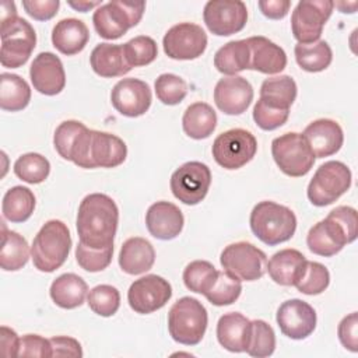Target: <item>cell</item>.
<instances>
[{
	"instance_id": "6da1fadb",
	"label": "cell",
	"mask_w": 358,
	"mask_h": 358,
	"mask_svg": "<svg viewBox=\"0 0 358 358\" xmlns=\"http://www.w3.org/2000/svg\"><path fill=\"white\" fill-rule=\"evenodd\" d=\"M119 224V208L112 197L91 193L78 207L76 227L80 242L94 249L113 246Z\"/></svg>"
},
{
	"instance_id": "7a4b0ae2",
	"label": "cell",
	"mask_w": 358,
	"mask_h": 358,
	"mask_svg": "<svg viewBox=\"0 0 358 358\" xmlns=\"http://www.w3.org/2000/svg\"><path fill=\"white\" fill-rule=\"evenodd\" d=\"M357 234V210L350 206H338L309 229L306 245L312 253L330 257L337 255L345 245L354 242Z\"/></svg>"
},
{
	"instance_id": "3957f363",
	"label": "cell",
	"mask_w": 358,
	"mask_h": 358,
	"mask_svg": "<svg viewBox=\"0 0 358 358\" xmlns=\"http://www.w3.org/2000/svg\"><path fill=\"white\" fill-rule=\"evenodd\" d=\"M249 224L257 239L268 246H275L294 236L296 217L287 206L264 200L253 207Z\"/></svg>"
},
{
	"instance_id": "277c9868",
	"label": "cell",
	"mask_w": 358,
	"mask_h": 358,
	"mask_svg": "<svg viewBox=\"0 0 358 358\" xmlns=\"http://www.w3.org/2000/svg\"><path fill=\"white\" fill-rule=\"evenodd\" d=\"M70 249L71 236L67 225L60 220H49L34 238L31 257L39 271L52 273L64 264Z\"/></svg>"
},
{
	"instance_id": "5b68a950",
	"label": "cell",
	"mask_w": 358,
	"mask_h": 358,
	"mask_svg": "<svg viewBox=\"0 0 358 358\" xmlns=\"http://www.w3.org/2000/svg\"><path fill=\"white\" fill-rule=\"evenodd\" d=\"M208 316L203 303L192 296L178 299L168 313L171 337L183 345H196L204 337Z\"/></svg>"
},
{
	"instance_id": "8992f818",
	"label": "cell",
	"mask_w": 358,
	"mask_h": 358,
	"mask_svg": "<svg viewBox=\"0 0 358 358\" xmlns=\"http://www.w3.org/2000/svg\"><path fill=\"white\" fill-rule=\"evenodd\" d=\"M144 10V1L115 0L105 3L94 11V28L103 39H119L140 22Z\"/></svg>"
},
{
	"instance_id": "52a82bcc",
	"label": "cell",
	"mask_w": 358,
	"mask_h": 358,
	"mask_svg": "<svg viewBox=\"0 0 358 358\" xmlns=\"http://www.w3.org/2000/svg\"><path fill=\"white\" fill-rule=\"evenodd\" d=\"M352 175L350 168L340 161L322 164L308 185V199L316 207L333 204L351 186Z\"/></svg>"
},
{
	"instance_id": "ba28073f",
	"label": "cell",
	"mask_w": 358,
	"mask_h": 358,
	"mask_svg": "<svg viewBox=\"0 0 358 358\" xmlns=\"http://www.w3.org/2000/svg\"><path fill=\"white\" fill-rule=\"evenodd\" d=\"M271 155L280 171L288 176L306 175L313 164L315 155L302 133H284L271 141Z\"/></svg>"
},
{
	"instance_id": "9c48e42d",
	"label": "cell",
	"mask_w": 358,
	"mask_h": 358,
	"mask_svg": "<svg viewBox=\"0 0 358 358\" xmlns=\"http://www.w3.org/2000/svg\"><path fill=\"white\" fill-rule=\"evenodd\" d=\"M257 151L256 137L245 129H231L221 133L213 143V157L224 169H239L253 159Z\"/></svg>"
},
{
	"instance_id": "30bf717a",
	"label": "cell",
	"mask_w": 358,
	"mask_h": 358,
	"mask_svg": "<svg viewBox=\"0 0 358 358\" xmlns=\"http://www.w3.org/2000/svg\"><path fill=\"white\" fill-rule=\"evenodd\" d=\"M35 45L36 34L27 20L18 17L6 27H1V66L8 69L21 67L28 62Z\"/></svg>"
},
{
	"instance_id": "8fae6325",
	"label": "cell",
	"mask_w": 358,
	"mask_h": 358,
	"mask_svg": "<svg viewBox=\"0 0 358 358\" xmlns=\"http://www.w3.org/2000/svg\"><path fill=\"white\" fill-rule=\"evenodd\" d=\"M220 263L225 271L238 277L241 281H256L266 273L267 257L253 243L235 242L221 252Z\"/></svg>"
},
{
	"instance_id": "7c38bea8",
	"label": "cell",
	"mask_w": 358,
	"mask_h": 358,
	"mask_svg": "<svg viewBox=\"0 0 358 358\" xmlns=\"http://www.w3.org/2000/svg\"><path fill=\"white\" fill-rule=\"evenodd\" d=\"M330 0H302L291 15V29L298 43H313L319 41L323 27L333 13Z\"/></svg>"
},
{
	"instance_id": "4fadbf2b",
	"label": "cell",
	"mask_w": 358,
	"mask_h": 358,
	"mask_svg": "<svg viewBox=\"0 0 358 358\" xmlns=\"http://www.w3.org/2000/svg\"><path fill=\"white\" fill-rule=\"evenodd\" d=\"M211 185L210 168L199 161H189L180 165L171 176L172 194L187 206L199 204Z\"/></svg>"
},
{
	"instance_id": "5bb4252c",
	"label": "cell",
	"mask_w": 358,
	"mask_h": 358,
	"mask_svg": "<svg viewBox=\"0 0 358 358\" xmlns=\"http://www.w3.org/2000/svg\"><path fill=\"white\" fill-rule=\"evenodd\" d=\"M92 130L78 120H64L62 122L53 136V145L59 155L71 161L80 168L90 169L88 155L91 145Z\"/></svg>"
},
{
	"instance_id": "9a60e30c",
	"label": "cell",
	"mask_w": 358,
	"mask_h": 358,
	"mask_svg": "<svg viewBox=\"0 0 358 358\" xmlns=\"http://www.w3.org/2000/svg\"><path fill=\"white\" fill-rule=\"evenodd\" d=\"M164 52L175 60H193L200 57L207 48L204 29L193 22H180L171 27L162 39Z\"/></svg>"
},
{
	"instance_id": "2e32d148",
	"label": "cell",
	"mask_w": 358,
	"mask_h": 358,
	"mask_svg": "<svg viewBox=\"0 0 358 358\" xmlns=\"http://www.w3.org/2000/svg\"><path fill=\"white\" fill-rule=\"evenodd\" d=\"M203 20L211 34L229 36L245 28L248 8L241 0H210L204 6Z\"/></svg>"
},
{
	"instance_id": "e0dca14e",
	"label": "cell",
	"mask_w": 358,
	"mask_h": 358,
	"mask_svg": "<svg viewBox=\"0 0 358 358\" xmlns=\"http://www.w3.org/2000/svg\"><path fill=\"white\" fill-rule=\"evenodd\" d=\"M171 296V284L157 274H147L136 280L127 291V302L130 308L140 315H148L164 308Z\"/></svg>"
},
{
	"instance_id": "ac0fdd59",
	"label": "cell",
	"mask_w": 358,
	"mask_h": 358,
	"mask_svg": "<svg viewBox=\"0 0 358 358\" xmlns=\"http://www.w3.org/2000/svg\"><path fill=\"white\" fill-rule=\"evenodd\" d=\"M275 320L284 336L292 340H303L313 333L317 317L308 302L294 298L280 305Z\"/></svg>"
},
{
	"instance_id": "d6986e66",
	"label": "cell",
	"mask_w": 358,
	"mask_h": 358,
	"mask_svg": "<svg viewBox=\"0 0 358 358\" xmlns=\"http://www.w3.org/2000/svg\"><path fill=\"white\" fill-rule=\"evenodd\" d=\"M152 95L150 85L138 78H122L110 92L113 108L123 116L137 117L144 115L151 106Z\"/></svg>"
},
{
	"instance_id": "ffe728a7",
	"label": "cell",
	"mask_w": 358,
	"mask_h": 358,
	"mask_svg": "<svg viewBox=\"0 0 358 358\" xmlns=\"http://www.w3.org/2000/svg\"><path fill=\"white\" fill-rule=\"evenodd\" d=\"M34 88L48 96L57 95L66 85V73L62 60L52 52H41L29 67Z\"/></svg>"
},
{
	"instance_id": "44dd1931",
	"label": "cell",
	"mask_w": 358,
	"mask_h": 358,
	"mask_svg": "<svg viewBox=\"0 0 358 358\" xmlns=\"http://www.w3.org/2000/svg\"><path fill=\"white\" fill-rule=\"evenodd\" d=\"M253 101L252 84L241 76L220 78L214 88V102L225 115L243 113Z\"/></svg>"
},
{
	"instance_id": "7402d4cb",
	"label": "cell",
	"mask_w": 358,
	"mask_h": 358,
	"mask_svg": "<svg viewBox=\"0 0 358 358\" xmlns=\"http://www.w3.org/2000/svg\"><path fill=\"white\" fill-rule=\"evenodd\" d=\"M302 136L308 141L315 158H324L336 154L343 143L344 133L341 126L333 119H316L310 122Z\"/></svg>"
},
{
	"instance_id": "603a6c76",
	"label": "cell",
	"mask_w": 358,
	"mask_h": 358,
	"mask_svg": "<svg viewBox=\"0 0 358 358\" xmlns=\"http://www.w3.org/2000/svg\"><path fill=\"white\" fill-rule=\"evenodd\" d=\"M185 218L178 206L171 201H157L145 213L148 232L161 241L176 238L183 229Z\"/></svg>"
},
{
	"instance_id": "cb8c5ba5",
	"label": "cell",
	"mask_w": 358,
	"mask_h": 358,
	"mask_svg": "<svg viewBox=\"0 0 358 358\" xmlns=\"http://www.w3.org/2000/svg\"><path fill=\"white\" fill-rule=\"evenodd\" d=\"M127 157L126 143L106 131L92 130L88 165L90 169L94 168H116L124 162Z\"/></svg>"
},
{
	"instance_id": "d4e9b609",
	"label": "cell",
	"mask_w": 358,
	"mask_h": 358,
	"mask_svg": "<svg viewBox=\"0 0 358 358\" xmlns=\"http://www.w3.org/2000/svg\"><path fill=\"white\" fill-rule=\"evenodd\" d=\"M250 49L249 69L263 74H278L287 66V55L281 46L266 36H250L246 39Z\"/></svg>"
},
{
	"instance_id": "484cf974",
	"label": "cell",
	"mask_w": 358,
	"mask_h": 358,
	"mask_svg": "<svg viewBox=\"0 0 358 358\" xmlns=\"http://www.w3.org/2000/svg\"><path fill=\"white\" fill-rule=\"evenodd\" d=\"M306 257L296 249H282L267 262L266 270L275 284L295 287L306 268Z\"/></svg>"
},
{
	"instance_id": "4316f807",
	"label": "cell",
	"mask_w": 358,
	"mask_h": 358,
	"mask_svg": "<svg viewBox=\"0 0 358 358\" xmlns=\"http://www.w3.org/2000/svg\"><path fill=\"white\" fill-rule=\"evenodd\" d=\"M250 324L246 316L239 312H228L218 319L217 340L231 352H243L248 348L250 337Z\"/></svg>"
},
{
	"instance_id": "83f0119b",
	"label": "cell",
	"mask_w": 358,
	"mask_h": 358,
	"mask_svg": "<svg viewBox=\"0 0 358 358\" xmlns=\"http://www.w3.org/2000/svg\"><path fill=\"white\" fill-rule=\"evenodd\" d=\"M154 246L145 238L133 236L123 242L119 252V266L126 274H143L154 266Z\"/></svg>"
},
{
	"instance_id": "f1b7e54d",
	"label": "cell",
	"mask_w": 358,
	"mask_h": 358,
	"mask_svg": "<svg viewBox=\"0 0 358 358\" xmlns=\"http://www.w3.org/2000/svg\"><path fill=\"white\" fill-rule=\"evenodd\" d=\"M90 39V31L81 20L63 18L52 31L53 46L66 56H74L80 53Z\"/></svg>"
},
{
	"instance_id": "f546056e",
	"label": "cell",
	"mask_w": 358,
	"mask_h": 358,
	"mask_svg": "<svg viewBox=\"0 0 358 358\" xmlns=\"http://www.w3.org/2000/svg\"><path fill=\"white\" fill-rule=\"evenodd\" d=\"M90 64L95 74L112 78L127 74L131 67L126 63L122 45L98 43L90 56Z\"/></svg>"
},
{
	"instance_id": "4dcf8cb0",
	"label": "cell",
	"mask_w": 358,
	"mask_h": 358,
	"mask_svg": "<svg viewBox=\"0 0 358 358\" xmlns=\"http://www.w3.org/2000/svg\"><path fill=\"white\" fill-rule=\"evenodd\" d=\"M49 294L59 308L76 309L84 303L88 295V285L80 275L66 273L53 280Z\"/></svg>"
},
{
	"instance_id": "1f68e13d",
	"label": "cell",
	"mask_w": 358,
	"mask_h": 358,
	"mask_svg": "<svg viewBox=\"0 0 358 358\" xmlns=\"http://www.w3.org/2000/svg\"><path fill=\"white\" fill-rule=\"evenodd\" d=\"M296 83L289 76H275L266 78L260 87L259 101L277 110H289L296 98Z\"/></svg>"
},
{
	"instance_id": "d6a6232c",
	"label": "cell",
	"mask_w": 358,
	"mask_h": 358,
	"mask_svg": "<svg viewBox=\"0 0 358 358\" xmlns=\"http://www.w3.org/2000/svg\"><path fill=\"white\" fill-rule=\"evenodd\" d=\"M182 127L190 138H207L217 127V113L208 103L194 102L186 108L182 117Z\"/></svg>"
},
{
	"instance_id": "836d02e7",
	"label": "cell",
	"mask_w": 358,
	"mask_h": 358,
	"mask_svg": "<svg viewBox=\"0 0 358 358\" xmlns=\"http://www.w3.org/2000/svg\"><path fill=\"white\" fill-rule=\"evenodd\" d=\"M1 250L0 266L4 271H17L22 268L29 259L31 250L27 239L15 231H8L1 222Z\"/></svg>"
},
{
	"instance_id": "e575fe53",
	"label": "cell",
	"mask_w": 358,
	"mask_h": 358,
	"mask_svg": "<svg viewBox=\"0 0 358 358\" xmlns=\"http://www.w3.org/2000/svg\"><path fill=\"white\" fill-rule=\"evenodd\" d=\"M215 69L225 76H236L250 66V49L246 39L231 41L214 55Z\"/></svg>"
},
{
	"instance_id": "d590c367",
	"label": "cell",
	"mask_w": 358,
	"mask_h": 358,
	"mask_svg": "<svg viewBox=\"0 0 358 358\" xmlns=\"http://www.w3.org/2000/svg\"><path fill=\"white\" fill-rule=\"evenodd\" d=\"M31 88L28 83L17 74H0V108L8 112H18L28 106Z\"/></svg>"
},
{
	"instance_id": "8d00e7d4",
	"label": "cell",
	"mask_w": 358,
	"mask_h": 358,
	"mask_svg": "<svg viewBox=\"0 0 358 358\" xmlns=\"http://www.w3.org/2000/svg\"><path fill=\"white\" fill-rule=\"evenodd\" d=\"M35 208V196L25 186H14L6 192L1 201L3 217L10 222L27 221Z\"/></svg>"
},
{
	"instance_id": "74e56055",
	"label": "cell",
	"mask_w": 358,
	"mask_h": 358,
	"mask_svg": "<svg viewBox=\"0 0 358 358\" xmlns=\"http://www.w3.org/2000/svg\"><path fill=\"white\" fill-rule=\"evenodd\" d=\"M294 53L298 66L309 73H319L326 70L333 60L331 48L326 41H316L313 43H296Z\"/></svg>"
},
{
	"instance_id": "f35d334b",
	"label": "cell",
	"mask_w": 358,
	"mask_h": 358,
	"mask_svg": "<svg viewBox=\"0 0 358 358\" xmlns=\"http://www.w3.org/2000/svg\"><path fill=\"white\" fill-rule=\"evenodd\" d=\"M50 172L49 161L38 152H27L17 158L14 162V173L21 180L36 185L42 183Z\"/></svg>"
},
{
	"instance_id": "ab89813d",
	"label": "cell",
	"mask_w": 358,
	"mask_h": 358,
	"mask_svg": "<svg viewBox=\"0 0 358 358\" xmlns=\"http://www.w3.org/2000/svg\"><path fill=\"white\" fill-rule=\"evenodd\" d=\"M218 277V270L206 260L190 262L183 270V282L196 294H206Z\"/></svg>"
},
{
	"instance_id": "60d3db41",
	"label": "cell",
	"mask_w": 358,
	"mask_h": 358,
	"mask_svg": "<svg viewBox=\"0 0 358 358\" xmlns=\"http://www.w3.org/2000/svg\"><path fill=\"white\" fill-rule=\"evenodd\" d=\"M242 292V282L238 277L228 271H218V277L213 287L204 294L207 301L215 306H227L234 303Z\"/></svg>"
},
{
	"instance_id": "b9f144b4",
	"label": "cell",
	"mask_w": 358,
	"mask_h": 358,
	"mask_svg": "<svg viewBox=\"0 0 358 358\" xmlns=\"http://www.w3.org/2000/svg\"><path fill=\"white\" fill-rule=\"evenodd\" d=\"M123 46V55L126 63L133 67H141L152 63L158 56L157 42L147 35H138L126 42Z\"/></svg>"
},
{
	"instance_id": "7bdbcfd3",
	"label": "cell",
	"mask_w": 358,
	"mask_h": 358,
	"mask_svg": "<svg viewBox=\"0 0 358 358\" xmlns=\"http://www.w3.org/2000/svg\"><path fill=\"white\" fill-rule=\"evenodd\" d=\"M274 350H275V334L273 327L262 319L252 320L250 337H249L246 352L250 357L264 358V357H270L274 352Z\"/></svg>"
},
{
	"instance_id": "ee69618b",
	"label": "cell",
	"mask_w": 358,
	"mask_h": 358,
	"mask_svg": "<svg viewBox=\"0 0 358 358\" xmlns=\"http://www.w3.org/2000/svg\"><path fill=\"white\" fill-rule=\"evenodd\" d=\"M87 302L94 313L109 317L113 316L120 306V294L117 288L109 284H101L88 292Z\"/></svg>"
},
{
	"instance_id": "f6af8a7d",
	"label": "cell",
	"mask_w": 358,
	"mask_h": 358,
	"mask_svg": "<svg viewBox=\"0 0 358 358\" xmlns=\"http://www.w3.org/2000/svg\"><path fill=\"white\" fill-rule=\"evenodd\" d=\"M155 95L164 105H178L187 95L186 81L172 73H164L158 76L154 84Z\"/></svg>"
},
{
	"instance_id": "bcb514c9",
	"label": "cell",
	"mask_w": 358,
	"mask_h": 358,
	"mask_svg": "<svg viewBox=\"0 0 358 358\" xmlns=\"http://www.w3.org/2000/svg\"><path fill=\"white\" fill-rule=\"evenodd\" d=\"M330 282L329 270L319 262H306V268L301 280L295 284L296 289L305 295L322 294Z\"/></svg>"
},
{
	"instance_id": "7dc6e473",
	"label": "cell",
	"mask_w": 358,
	"mask_h": 358,
	"mask_svg": "<svg viewBox=\"0 0 358 358\" xmlns=\"http://www.w3.org/2000/svg\"><path fill=\"white\" fill-rule=\"evenodd\" d=\"M113 256V246H108L103 249H94L85 246L84 243L78 242L76 246V260L81 268L90 273H96L105 270Z\"/></svg>"
},
{
	"instance_id": "c3c4849f",
	"label": "cell",
	"mask_w": 358,
	"mask_h": 358,
	"mask_svg": "<svg viewBox=\"0 0 358 358\" xmlns=\"http://www.w3.org/2000/svg\"><path fill=\"white\" fill-rule=\"evenodd\" d=\"M289 116V110H277L266 106L260 101L255 103L253 120L262 130H275L282 126Z\"/></svg>"
},
{
	"instance_id": "681fc988",
	"label": "cell",
	"mask_w": 358,
	"mask_h": 358,
	"mask_svg": "<svg viewBox=\"0 0 358 358\" xmlns=\"http://www.w3.org/2000/svg\"><path fill=\"white\" fill-rule=\"evenodd\" d=\"M18 357H52L50 340L39 334L22 336Z\"/></svg>"
},
{
	"instance_id": "f907efd6",
	"label": "cell",
	"mask_w": 358,
	"mask_h": 358,
	"mask_svg": "<svg viewBox=\"0 0 358 358\" xmlns=\"http://www.w3.org/2000/svg\"><path fill=\"white\" fill-rule=\"evenodd\" d=\"M338 340L347 350L357 352L358 351V315L352 312L343 317L337 327Z\"/></svg>"
},
{
	"instance_id": "816d5d0a",
	"label": "cell",
	"mask_w": 358,
	"mask_h": 358,
	"mask_svg": "<svg viewBox=\"0 0 358 358\" xmlns=\"http://www.w3.org/2000/svg\"><path fill=\"white\" fill-rule=\"evenodd\" d=\"M59 0H24L22 7L36 21H48L57 14Z\"/></svg>"
},
{
	"instance_id": "f5cc1de1",
	"label": "cell",
	"mask_w": 358,
	"mask_h": 358,
	"mask_svg": "<svg viewBox=\"0 0 358 358\" xmlns=\"http://www.w3.org/2000/svg\"><path fill=\"white\" fill-rule=\"evenodd\" d=\"M52 345V357H83L81 344L67 336H56L49 338Z\"/></svg>"
},
{
	"instance_id": "db71d44e",
	"label": "cell",
	"mask_w": 358,
	"mask_h": 358,
	"mask_svg": "<svg viewBox=\"0 0 358 358\" xmlns=\"http://www.w3.org/2000/svg\"><path fill=\"white\" fill-rule=\"evenodd\" d=\"M257 4L263 15L270 20L284 18L291 7L289 0H260Z\"/></svg>"
},
{
	"instance_id": "11a10c76",
	"label": "cell",
	"mask_w": 358,
	"mask_h": 358,
	"mask_svg": "<svg viewBox=\"0 0 358 358\" xmlns=\"http://www.w3.org/2000/svg\"><path fill=\"white\" fill-rule=\"evenodd\" d=\"M20 341L21 338L13 329L7 326L0 327V347L3 357H18Z\"/></svg>"
},
{
	"instance_id": "9f6ffc18",
	"label": "cell",
	"mask_w": 358,
	"mask_h": 358,
	"mask_svg": "<svg viewBox=\"0 0 358 358\" xmlns=\"http://www.w3.org/2000/svg\"><path fill=\"white\" fill-rule=\"evenodd\" d=\"M17 18H18V15H17L15 3L4 0L1 3V27H6L7 24L13 22Z\"/></svg>"
},
{
	"instance_id": "6f0895ef",
	"label": "cell",
	"mask_w": 358,
	"mask_h": 358,
	"mask_svg": "<svg viewBox=\"0 0 358 358\" xmlns=\"http://www.w3.org/2000/svg\"><path fill=\"white\" fill-rule=\"evenodd\" d=\"M67 4H69L71 8H74L76 11H80V13H85V11H90L91 8H95V7L102 6L101 1H87V0L67 1Z\"/></svg>"
},
{
	"instance_id": "680465c9",
	"label": "cell",
	"mask_w": 358,
	"mask_h": 358,
	"mask_svg": "<svg viewBox=\"0 0 358 358\" xmlns=\"http://www.w3.org/2000/svg\"><path fill=\"white\" fill-rule=\"evenodd\" d=\"M334 7H337L341 13H355L357 7H358V3L357 1H352V3H345V1H341V3H333Z\"/></svg>"
}]
</instances>
